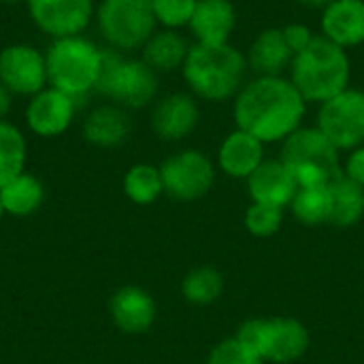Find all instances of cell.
<instances>
[{
	"label": "cell",
	"mask_w": 364,
	"mask_h": 364,
	"mask_svg": "<svg viewBox=\"0 0 364 364\" xmlns=\"http://www.w3.org/2000/svg\"><path fill=\"white\" fill-rule=\"evenodd\" d=\"M235 124L260 143L286 141L307 113V100L296 85L282 77H256L235 96Z\"/></svg>",
	"instance_id": "1"
},
{
	"label": "cell",
	"mask_w": 364,
	"mask_h": 364,
	"mask_svg": "<svg viewBox=\"0 0 364 364\" xmlns=\"http://www.w3.org/2000/svg\"><path fill=\"white\" fill-rule=\"evenodd\" d=\"M247 58L235 45L194 43L181 75L192 96L207 102H224L235 98L247 83Z\"/></svg>",
	"instance_id": "2"
},
{
	"label": "cell",
	"mask_w": 364,
	"mask_h": 364,
	"mask_svg": "<svg viewBox=\"0 0 364 364\" xmlns=\"http://www.w3.org/2000/svg\"><path fill=\"white\" fill-rule=\"evenodd\" d=\"M352 62L348 49L335 45L322 34L294 55L290 66V81L296 85L307 102L322 105L350 87Z\"/></svg>",
	"instance_id": "3"
},
{
	"label": "cell",
	"mask_w": 364,
	"mask_h": 364,
	"mask_svg": "<svg viewBox=\"0 0 364 364\" xmlns=\"http://www.w3.org/2000/svg\"><path fill=\"white\" fill-rule=\"evenodd\" d=\"M49 85L66 92L81 105L96 94L102 70V47L85 34L53 38L45 49Z\"/></svg>",
	"instance_id": "4"
},
{
	"label": "cell",
	"mask_w": 364,
	"mask_h": 364,
	"mask_svg": "<svg viewBox=\"0 0 364 364\" xmlns=\"http://www.w3.org/2000/svg\"><path fill=\"white\" fill-rule=\"evenodd\" d=\"M160 75L141 58H130L115 49L102 47V70L96 94L128 111L145 109L158 100Z\"/></svg>",
	"instance_id": "5"
},
{
	"label": "cell",
	"mask_w": 364,
	"mask_h": 364,
	"mask_svg": "<svg viewBox=\"0 0 364 364\" xmlns=\"http://www.w3.org/2000/svg\"><path fill=\"white\" fill-rule=\"evenodd\" d=\"M94 23L105 47L119 53L141 51L158 30L149 0H100L96 2Z\"/></svg>",
	"instance_id": "6"
},
{
	"label": "cell",
	"mask_w": 364,
	"mask_h": 364,
	"mask_svg": "<svg viewBox=\"0 0 364 364\" xmlns=\"http://www.w3.org/2000/svg\"><path fill=\"white\" fill-rule=\"evenodd\" d=\"M279 160L288 166L299 188L328 186L343 175L339 149L318 128H299L292 132L284 141Z\"/></svg>",
	"instance_id": "7"
},
{
	"label": "cell",
	"mask_w": 364,
	"mask_h": 364,
	"mask_svg": "<svg viewBox=\"0 0 364 364\" xmlns=\"http://www.w3.org/2000/svg\"><path fill=\"white\" fill-rule=\"evenodd\" d=\"M316 128L339 149L364 145V90L348 87L320 105Z\"/></svg>",
	"instance_id": "8"
},
{
	"label": "cell",
	"mask_w": 364,
	"mask_h": 364,
	"mask_svg": "<svg viewBox=\"0 0 364 364\" xmlns=\"http://www.w3.org/2000/svg\"><path fill=\"white\" fill-rule=\"evenodd\" d=\"M160 175L164 194L183 203L203 198L215 181L213 162L198 149H183L168 156L160 164Z\"/></svg>",
	"instance_id": "9"
},
{
	"label": "cell",
	"mask_w": 364,
	"mask_h": 364,
	"mask_svg": "<svg viewBox=\"0 0 364 364\" xmlns=\"http://www.w3.org/2000/svg\"><path fill=\"white\" fill-rule=\"evenodd\" d=\"M0 83L21 98H30L49 85L45 51L30 43H11L0 49Z\"/></svg>",
	"instance_id": "10"
},
{
	"label": "cell",
	"mask_w": 364,
	"mask_h": 364,
	"mask_svg": "<svg viewBox=\"0 0 364 364\" xmlns=\"http://www.w3.org/2000/svg\"><path fill=\"white\" fill-rule=\"evenodd\" d=\"M79 109V100L53 85H47L45 90L28 98L23 122L26 128L38 139H58L66 134V130L73 126Z\"/></svg>",
	"instance_id": "11"
},
{
	"label": "cell",
	"mask_w": 364,
	"mask_h": 364,
	"mask_svg": "<svg viewBox=\"0 0 364 364\" xmlns=\"http://www.w3.org/2000/svg\"><path fill=\"white\" fill-rule=\"evenodd\" d=\"M32 23L53 38L83 34L94 21L96 0H26Z\"/></svg>",
	"instance_id": "12"
},
{
	"label": "cell",
	"mask_w": 364,
	"mask_h": 364,
	"mask_svg": "<svg viewBox=\"0 0 364 364\" xmlns=\"http://www.w3.org/2000/svg\"><path fill=\"white\" fill-rule=\"evenodd\" d=\"M200 122V109L196 96L190 92H171L154 102L151 109V130L162 141H183L188 139Z\"/></svg>",
	"instance_id": "13"
},
{
	"label": "cell",
	"mask_w": 364,
	"mask_h": 364,
	"mask_svg": "<svg viewBox=\"0 0 364 364\" xmlns=\"http://www.w3.org/2000/svg\"><path fill=\"white\" fill-rule=\"evenodd\" d=\"M132 134V117L128 109L102 102L90 109L81 124V136L90 147L96 149H115L122 147Z\"/></svg>",
	"instance_id": "14"
},
{
	"label": "cell",
	"mask_w": 364,
	"mask_h": 364,
	"mask_svg": "<svg viewBox=\"0 0 364 364\" xmlns=\"http://www.w3.org/2000/svg\"><path fill=\"white\" fill-rule=\"evenodd\" d=\"M156 301L139 286H124L109 301L111 322L126 335H143L156 322Z\"/></svg>",
	"instance_id": "15"
},
{
	"label": "cell",
	"mask_w": 364,
	"mask_h": 364,
	"mask_svg": "<svg viewBox=\"0 0 364 364\" xmlns=\"http://www.w3.org/2000/svg\"><path fill=\"white\" fill-rule=\"evenodd\" d=\"M309 350V331L294 318L267 320L260 358L275 364H290Z\"/></svg>",
	"instance_id": "16"
},
{
	"label": "cell",
	"mask_w": 364,
	"mask_h": 364,
	"mask_svg": "<svg viewBox=\"0 0 364 364\" xmlns=\"http://www.w3.org/2000/svg\"><path fill=\"white\" fill-rule=\"evenodd\" d=\"M237 26V9L230 0H198L190 19L194 43L226 45Z\"/></svg>",
	"instance_id": "17"
},
{
	"label": "cell",
	"mask_w": 364,
	"mask_h": 364,
	"mask_svg": "<svg viewBox=\"0 0 364 364\" xmlns=\"http://www.w3.org/2000/svg\"><path fill=\"white\" fill-rule=\"evenodd\" d=\"M247 188H250V196L254 203L284 209L292 203L299 190V183L288 171V166L279 158H275V160H264L247 177Z\"/></svg>",
	"instance_id": "18"
},
{
	"label": "cell",
	"mask_w": 364,
	"mask_h": 364,
	"mask_svg": "<svg viewBox=\"0 0 364 364\" xmlns=\"http://www.w3.org/2000/svg\"><path fill=\"white\" fill-rule=\"evenodd\" d=\"M322 36L350 49L364 43V0H335L322 11Z\"/></svg>",
	"instance_id": "19"
},
{
	"label": "cell",
	"mask_w": 364,
	"mask_h": 364,
	"mask_svg": "<svg viewBox=\"0 0 364 364\" xmlns=\"http://www.w3.org/2000/svg\"><path fill=\"white\" fill-rule=\"evenodd\" d=\"M247 66L258 77H282L290 70L294 53L284 38L282 28H267L258 32L247 49Z\"/></svg>",
	"instance_id": "20"
},
{
	"label": "cell",
	"mask_w": 364,
	"mask_h": 364,
	"mask_svg": "<svg viewBox=\"0 0 364 364\" xmlns=\"http://www.w3.org/2000/svg\"><path fill=\"white\" fill-rule=\"evenodd\" d=\"M264 162V143L245 130H232L220 145L218 164L235 179H247Z\"/></svg>",
	"instance_id": "21"
},
{
	"label": "cell",
	"mask_w": 364,
	"mask_h": 364,
	"mask_svg": "<svg viewBox=\"0 0 364 364\" xmlns=\"http://www.w3.org/2000/svg\"><path fill=\"white\" fill-rule=\"evenodd\" d=\"M190 43L179 30L160 28L141 49V60L151 66L158 75L175 73L183 68V62L190 53Z\"/></svg>",
	"instance_id": "22"
},
{
	"label": "cell",
	"mask_w": 364,
	"mask_h": 364,
	"mask_svg": "<svg viewBox=\"0 0 364 364\" xmlns=\"http://www.w3.org/2000/svg\"><path fill=\"white\" fill-rule=\"evenodd\" d=\"M0 203L4 215L30 218L45 203V186L36 175L23 171L4 186H0Z\"/></svg>",
	"instance_id": "23"
},
{
	"label": "cell",
	"mask_w": 364,
	"mask_h": 364,
	"mask_svg": "<svg viewBox=\"0 0 364 364\" xmlns=\"http://www.w3.org/2000/svg\"><path fill=\"white\" fill-rule=\"evenodd\" d=\"M331 190V218L328 224L350 228L364 218V188L346 175L328 183Z\"/></svg>",
	"instance_id": "24"
},
{
	"label": "cell",
	"mask_w": 364,
	"mask_h": 364,
	"mask_svg": "<svg viewBox=\"0 0 364 364\" xmlns=\"http://www.w3.org/2000/svg\"><path fill=\"white\" fill-rule=\"evenodd\" d=\"M122 188H124L126 198L134 205L147 207V205L156 203L160 198V194H164L160 166H154L147 162L132 164L124 175Z\"/></svg>",
	"instance_id": "25"
},
{
	"label": "cell",
	"mask_w": 364,
	"mask_h": 364,
	"mask_svg": "<svg viewBox=\"0 0 364 364\" xmlns=\"http://www.w3.org/2000/svg\"><path fill=\"white\" fill-rule=\"evenodd\" d=\"M28 143L23 132L9 119H0V186L26 171Z\"/></svg>",
	"instance_id": "26"
},
{
	"label": "cell",
	"mask_w": 364,
	"mask_h": 364,
	"mask_svg": "<svg viewBox=\"0 0 364 364\" xmlns=\"http://www.w3.org/2000/svg\"><path fill=\"white\" fill-rule=\"evenodd\" d=\"M290 207H292L294 218L307 226L326 224L331 218V190L328 186L299 188Z\"/></svg>",
	"instance_id": "27"
},
{
	"label": "cell",
	"mask_w": 364,
	"mask_h": 364,
	"mask_svg": "<svg viewBox=\"0 0 364 364\" xmlns=\"http://www.w3.org/2000/svg\"><path fill=\"white\" fill-rule=\"evenodd\" d=\"M224 292V277L213 267H198L181 282V294L192 305H211Z\"/></svg>",
	"instance_id": "28"
},
{
	"label": "cell",
	"mask_w": 364,
	"mask_h": 364,
	"mask_svg": "<svg viewBox=\"0 0 364 364\" xmlns=\"http://www.w3.org/2000/svg\"><path fill=\"white\" fill-rule=\"evenodd\" d=\"M160 28L181 30L190 26L198 0H149Z\"/></svg>",
	"instance_id": "29"
},
{
	"label": "cell",
	"mask_w": 364,
	"mask_h": 364,
	"mask_svg": "<svg viewBox=\"0 0 364 364\" xmlns=\"http://www.w3.org/2000/svg\"><path fill=\"white\" fill-rule=\"evenodd\" d=\"M284 222V209L273 207V205H262V203H254L247 211H245V228L254 235V237H273Z\"/></svg>",
	"instance_id": "30"
},
{
	"label": "cell",
	"mask_w": 364,
	"mask_h": 364,
	"mask_svg": "<svg viewBox=\"0 0 364 364\" xmlns=\"http://www.w3.org/2000/svg\"><path fill=\"white\" fill-rule=\"evenodd\" d=\"M207 364H264V360L232 337L211 350Z\"/></svg>",
	"instance_id": "31"
},
{
	"label": "cell",
	"mask_w": 364,
	"mask_h": 364,
	"mask_svg": "<svg viewBox=\"0 0 364 364\" xmlns=\"http://www.w3.org/2000/svg\"><path fill=\"white\" fill-rule=\"evenodd\" d=\"M264 328H267V320H247L245 324L239 326L235 339L239 343H243L245 348H250L254 354L260 356L262 341H264Z\"/></svg>",
	"instance_id": "32"
},
{
	"label": "cell",
	"mask_w": 364,
	"mask_h": 364,
	"mask_svg": "<svg viewBox=\"0 0 364 364\" xmlns=\"http://www.w3.org/2000/svg\"><path fill=\"white\" fill-rule=\"evenodd\" d=\"M282 30H284V38H286V43H288V47L292 49L294 55L301 53L314 41V36H316L311 32V28L305 26V23H288Z\"/></svg>",
	"instance_id": "33"
},
{
	"label": "cell",
	"mask_w": 364,
	"mask_h": 364,
	"mask_svg": "<svg viewBox=\"0 0 364 364\" xmlns=\"http://www.w3.org/2000/svg\"><path fill=\"white\" fill-rule=\"evenodd\" d=\"M343 175L364 188V145L350 151L346 166H343Z\"/></svg>",
	"instance_id": "34"
},
{
	"label": "cell",
	"mask_w": 364,
	"mask_h": 364,
	"mask_svg": "<svg viewBox=\"0 0 364 364\" xmlns=\"http://www.w3.org/2000/svg\"><path fill=\"white\" fill-rule=\"evenodd\" d=\"M13 100H15V96L0 83V119L9 117V113L13 109Z\"/></svg>",
	"instance_id": "35"
},
{
	"label": "cell",
	"mask_w": 364,
	"mask_h": 364,
	"mask_svg": "<svg viewBox=\"0 0 364 364\" xmlns=\"http://www.w3.org/2000/svg\"><path fill=\"white\" fill-rule=\"evenodd\" d=\"M299 2H301L303 6H307V9H322V11H324V9H326L328 4H333L335 0H299Z\"/></svg>",
	"instance_id": "36"
},
{
	"label": "cell",
	"mask_w": 364,
	"mask_h": 364,
	"mask_svg": "<svg viewBox=\"0 0 364 364\" xmlns=\"http://www.w3.org/2000/svg\"><path fill=\"white\" fill-rule=\"evenodd\" d=\"M0 4H9V6H13V4H26V0H0Z\"/></svg>",
	"instance_id": "37"
},
{
	"label": "cell",
	"mask_w": 364,
	"mask_h": 364,
	"mask_svg": "<svg viewBox=\"0 0 364 364\" xmlns=\"http://www.w3.org/2000/svg\"><path fill=\"white\" fill-rule=\"evenodd\" d=\"M2 218H4V209H2V203H0V222H2Z\"/></svg>",
	"instance_id": "38"
}]
</instances>
